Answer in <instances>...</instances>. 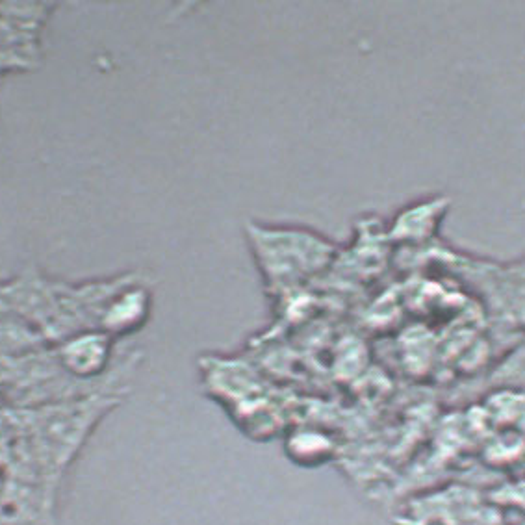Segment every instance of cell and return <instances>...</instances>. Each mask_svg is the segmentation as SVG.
Segmentation results:
<instances>
[{"label":"cell","mask_w":525,"mask_h":525,"mask_svg":"<svg viewBox=\"0 0 525 525\" xmlns=\"http://www.w3.org/2000/svg\"><path fill=\"white\" fill-rule=\"evenodd\" d=\"M108 351L110 342L106 334H78L65 342L60 357L65 368L73 375L91 377L103 370L108 360Z\"/></svg>","instance_id":"cell-1"},{"label":"cell","mask_w":525,"mask_h":525,"mask_svg":"<svg viewBox=\"0 0 525 525\" xmlns=\"http://www.w3.org/2000/svg\"><path fill=\"white\" fill-rule=\"evenodd\" d=\"M147 312V297L134 290L114 297V301L106 307L103 314V325L112 333L130 331L140 323L143 314Z\"/></svg>","instance_id":"cell-2"}]
</instances>
